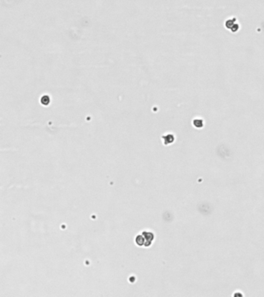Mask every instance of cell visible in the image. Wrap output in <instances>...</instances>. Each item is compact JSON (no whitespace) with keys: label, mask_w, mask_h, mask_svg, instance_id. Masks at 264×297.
<instances>
[{"label":"cell","mask_w":264,"mask_h":297,"mask_svg":"<svg viewBox=\"0 0 264 297\" xmlns=\"http://www.w3.org/2000/svg\"><path fill=\"white\" fill-rule=\"evenodd\" d=\"M194 125L197 128H202L203 126V122L201 119H196L194 121Z\"/></svg>","instance_id":"6da1fadb"},{"label":"cell","mask_w":264,"mask_h":297,"mask_svg":"<svg viewBox=\"0 0 264 297\" xmlns=\"http://www.w3.org/2000/svg\"><path fill=\"white\" fill-rule=\"evenodd\" d=\"M236 19H234L233 20H232V19H229V20H228L227 22H226V27L227 28H232V26L235 25V24L233 23V22L235 21Z\"/></svg>","instance_id":"7a4b0ae2"}]
</instances>
